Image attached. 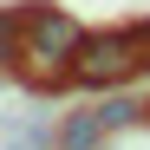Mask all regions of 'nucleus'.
Wrapping results in <instances>:
<instances>
[{"label": "nucleus", "mask_w": 150, "mask_h": 150, "mask_svg": "<svg viewBox=\"0 0 150 150\" xmlns=\"http://www.w3.org/2000/svg\"><path fill=\"white\" fill-rule=\"evenodd\" d=\"M137 33H144V72H150V20H144V26H137Z\"/></svg>", "instance_id": "6"}, {"label": "nucleus", "mask_w": 150, "mask_h": 150, "mask_svg": "<svg viewBox=\"0 0 150 150\" xmlns=\"http://www.w3.org/2000/svg\"><path fill=\"white\" fill-rule=\"evenodd\" d=\"M20 150H46V144H20Z\"/></svg>", "instance_id": "7"}, {"label": "nucleus", "mask_w": 150, "mask_h": 150, "mask_svg": "<svg viewBox=\"0 0 150 150\" xmlns=\"http://www.w3.org/2000/svg\"><path fill=\"white\" fill-rule=\"evenodd\" d=\"M79 39H85V26H79L65 7L33 0V7H26V20H20V52H13V72H20L33 91H59V85H72V52H79Z\"/></svg>", "instance_id": "1"}, {"label": "nucleus", "mask_w": 150, "mask_h": 150, "mask_svg": "<svg viewBox=\"0 0 150 150\" xmlns=\"http://www.w3.org/2000/svg\"><path fill=\"white\" fill-rule=\"evenodd\" d=\"M20 20H26V7H0V72H13V52H20Z\"/></svg>", "instance_id": "5"}, {"label": "nucleus", "mask_w": 150, "mask_h": 150, "mask_svg": "<svg viewBox=\"0 0 150 150\" xmlns=\"http://www.w3.org/2000/svg\"><path fill=\"white\" fill-rule=\"evenodd\" d=\"M98 137H105V117H98V105H91V111H72V117L59 124V150H91Z\"/></svg>", "instance_id": "3"}, {"label": "nucleus", "mask_w": 150, "mask_h": 150, "mask_svg": "<svg viewBox=\"0 0 150 150\" xmlns=\"http://www.w3.org/2000/svg\"><path fill=\"white\" fill-rule=\"evenodd\" d=\"M150 105H137V98H124V91H105L98 98V117H105V131H131V124H144Z\"/></svg>", "instance_id": "4"}, {"label": "nucleus", "mask_w": 150, "mask_h": 150, "mask_svg": "<svg viewBox=\"0 0 150 150\" xmlns=\"http://www.w3.org/2000/svg\"><path fill=\"white\" fill-rule=\"evenodd\" d=\"M144 72V33L137 26H105V33H85L79 52H72V85L85 91H117L124 79Z\"/></svg>", "instance_id": "2"}, {"label": "nucleus", "mask_w": 150, "mask_h": 150, "mask_svg": "<svg viewBox=\"0 0 150 150\" xmlns=\"http://www.w3.org/2000/svg\"><path fill=\"white\" fill-rule=\"evenodd\" d=\"M144 124H150V111H144Z\"/></svg>", "instance_id": "8"}]
</instances>
